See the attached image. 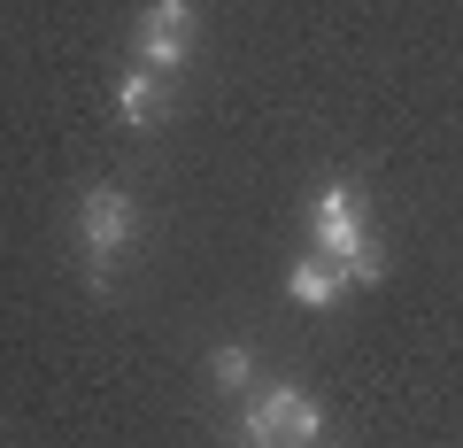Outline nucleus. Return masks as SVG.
Instances as JSON below:
<instances>
[{"instance_id":"6e6552de","label":"nucleus","mask_w":463,"mask_h":448,"mask_svg":"<svg viewBox=\"0 0 463 448\" xmlns=\"http://www.w3.org/2000/svg\"><path fill=\"white\" fill-rule=\"evenodd\" d=\"M340 271H347V286H379V279H386V248H379V240H364Z\"/></svg>"},{"instance_id":"423d86ee","label":"nucleus","mask_w":463,"mask_h":448,"mask_svg":"<svg viewBox=\"0 0 463 448\" xmlns=\"http://www.w3.org/2000/svg\"><path fill=\"white\" fill-rule=\"evenodd\" d=\"M286 294H294L301 310H332V301L347 294V271L332 263V255H301V263L286 271Z\"/></svg>"},{"instance_id":"f257e3e1","label":"nucleus","mask_w":463,"mask_h":448,"mask_svg":"<svg viewBox=\"0 0 463 448\" xmlns=\"http://www.w3.org/2000/svg\"><path fill=\"white\" fill-rule=\"evenodd\" d=\"M139 240V209H132V194L124 186H85V201H78V248H85V279L109 294V279H116V255Z\"/></svg>"},{"instance_id":"0eeeda50","label":"nucleus","mask_w":463,"mask_h":448,"mask_svg":"<svg viewBox=\"0 0 463 448\" xmlns=\"http://www.w3.org/2000/svg\"><path fill=\"white\" fill-rule=\"evenodd\" d=\"M209 379L224 386V395H248V386H255V356L232 340V348H216V356H209Z\"/></svg>"},{"instance_id":"7ed1b4c3","label":"nucleus","mask_w":463,"mask_h":448,"mask_svg":"<svg viewBox=\"0 0 463 448\" xmlns=\"http://www.w3.org/2000/svg\"><path fill=\"white\" fill-rule=\"evenodd\" d=\"M194 0H147L132 24V54L139 70H155V78H170V70H185V54H194Z\"/></svg>"},{"instance_id":"1a4fd4ad","label":"nucleus","mask_w":463,"mask_h":448,"mask_svg":"<svg viewBox=\"0 0 463 448\" xmlns=\"http://www.w3.org/2000/svg\"><path fill=\"white\" fill-rule=\"evenodd\" d=\"M248 448H255V441H248Z\"/></svg>"},{"instance_id":"39448f33","label":"nucleus","mask_w":463,"mask_h":448,"mask_svg":"<svg viewBox=\"0 0 463 448\" xmlns=\"http://www.w3.org/2000/svg\"><path fill=\"white\" fill-rule=\"evenodd\" d=\"M170 117V78H155V70H124L116 78V124H132V132H155V124Z\"/></svg>"},{"instance_id":"f03ea898","label":"nucleus","mask_w":463,"mask_h":448,"mask_svg":"<svg viewBox=\"0 0 463 448\" xmlns=\"http://www.w3.org/2000/svg\"><path fill=\"white\" fill-rule=\"evenodd\" d=\"M240 425H248L255 448H309L317 433H325V410H317L301 386H263V395L240 410Z\"/></svg>"},{"instance_id":"20e7f679","label":"nucleus","mask_w":463,"mask_h":448,"mask_svg":"<svg viewBox=\"0 0 463 448\" xmlns=\"http://www.w3.org/2000/svg\"><path fill=\"white\" fill-rule=\"evenodd\" d=\"M309 224H317V255H332V263H347V255L364 248V201H355V186H325L317 194V209H309Z\"/></svg>"}]
</instances>
